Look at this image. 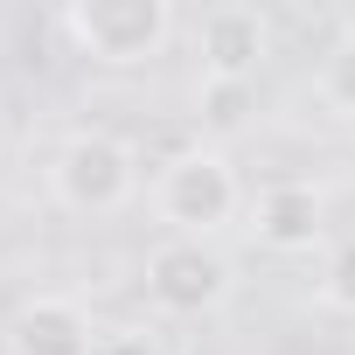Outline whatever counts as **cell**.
<instances>
[{
  "label": "cell",
  "mask_w": 355,
  "mask_h": 355,
  "mask_svg": "<svg viewBox=\"0 0 355 355\" xmlns=\"http://www.w3.org/2000/svg\"><path fill=\"white\" fill-rule=\"evenodd\" d=\"M153 209L167 223V237H202L216 244V230H230L244 216V182L223 146H182L167 153L153 174Z\"/></svg>",
  "instance_id": "1"
},
{
  "label": "cell",
  "mask_w": 355,
  "mask_h": 355,
  "mask_svg": "<svg viewBox=\"0 0 355 355\" xmlns=\"http://www.w3.org/2000/svg\"><path fill=\"white\" fill-rule=\"evenodd\" d=\"M139 189V153L119 132H70L49 160V196L70 216H119Z\"/></svg>",
  "instance_id": "2"
},
{
  "label": "cell",
  "mask_w": 355,
  "mask_h": 355,
  "mask_svg": "<svg viewBox=\"0 0 355 355\" xmlns=\"http://www.w3.org/2000/svg\"><path fill=\"white\" fill-rule=\"evenodd\" d=\"M63 35L91 63L132 70V63H153L167 49L174 8H167V0H70V8H63Z\"/></svg>",
  "instance_id": "3"
},
{
  "label": "cell",
  "mask_w": 355,
  "mask_h": 355,
  "mask_svg": "<svg viewBox=\"0 0 355 355\" xmlns=\"http://www.w3.org/2000/svg\"><path fill=\"white\" fill-rule=\"evenodd\" d=\"M237 293V265L202 237H160L146 251V300L167 320H202Z\"/></svg>",
  "instance_id": "4"
},
{
  "label": "cell",
  "mask_w": 355,
  "mask_h": 355,
  "mask_svg": "<svg viewBox=\"0 0 355 355\" xmlns=\"http://www.w3.org/2000/svg\"><path fill=\"white\" fill-rule=\"evenodd\" d=\"M196 56H202V77H216V84H258V70L272 56V21L258 8L223 0L196 28Z\"/></svg>",
  "instance_id": "5"
},
{
  "label": "cell",
  "mask_w": 355,
  "mask_h": 355,
  "mask_svg": "<svg viewBox=\"0 0 355 355\" xmlns=\"http://www.w3.org/2000/svg\"><path fill=\"white\" fill-rule=\"evenodd\" d=\"M98 320L70 293H35L8 313V355H91Z\"/></svg>",
  "instance_id": "6"
},
{
  "label": "cell",
  "mask_w": 355,
  "mask_h": 355,
  "mask_svg": "<svg viewBox=\"0 0 355 355\" xmlns=\"http://www.w3.org/2000/svg\"><path fill=\"white\" fill-rule=\"evenodd\" d=\"M251 230L279 258L313 251L327 237V196H320V182H265L258 202H251Z\"/></svg>",
  "instance_id": "7"
},
{
  "label": "cell",
  "mask_w": 355,
  "mask_h": 355,
  "mask_svg": "<svg viewBox=\"0 0 355 355\" xmlns=\"http://www.w3.org/2000/svg\"><path fill=\"white\" fill-rule=\"evenodd\" d=\"M196 119H202V132H244V125H251V84H216V77H202V84H196Z\"/></svg>",
  "instance_id": "8"
},
{
  "label": "cell",
  "mask_w": 355,
  "mask_h": 355,
  "mask_svg": "<svg viewBox=\"0 0 355 355\" xmlns=\"http://www.w3.org/2000/svg\"><path fill=\"white\" fill-rule=\"evenodd\" d=\"M313 98H320L334 119H355V42H348V35H334V49L320 56V70H313Z\"/></svg>",
  "instance_id": "9"
},
{
  "label": "cell",
  "mask_w": 355,
  "mask_h": 355,
  "mask_svg": "<svg viewBox=\"0 0 355 355\" xmlns=\"http://www.w3.org/2000/svg\"><path fill=\"white\" fill-rule=\"evenodd\" d=\"M320 306L355 313V237H341V244L327 251V265H320Z\"/></svg>",
  "instance_id": "10"
},
{
  "label": "cell",
  "mask_w": 355,
  "mask_h": 355,
  "mask_svg": "<svg viewBox=\"0 0 355 355\" xmlns=\"http://www.w3.org/2000/svg\"><path fill=\"white\" fill-rule=\"evenodd\" d=\"M91 355H160V334L139 327V320H125V327H98V348H91Z\"/></svg>",
  "instance_id": "11"
}]
</instances>
